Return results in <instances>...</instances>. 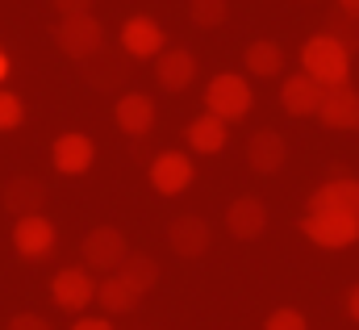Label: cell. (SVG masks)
Returning a JSON list of instances; mask_svg holds the SVG:
<instances>
[{"label":"cell","mask_w":359,"mask_h":330,"mask_svg":"<svg viewBox=\"0 0 359 330\" xmlns=\"http://www.w3.org/2000/svg\"><path fill=\"white\" fill-rule=\"evenodd\" d=\"M301 72L313 76L318 84H326V88L330 84H347L351 80V51L322 29V34H313L301 46Z\"/></svg>","instance_id":"1"},{"label":"cell","mask_w":359,"mask_h":330,"mask_svg":"<svg viewBox=\"0 0 359 330\" xmlns=\"http://www.w3.org/2000/svg\"><path fill=\"white\" fill-rule=\"evenodd\" d=\"M301 235L322 251H343L359 243V213H305Z\"/></svg>","instance_id":"2"},{"label":"cell","mask_w":359,"mask_h":330,"mask_svg":"<svg viewBox=\"0 0 359 330\" xmlns=\"http://www.w3.org/2000/svg\"><path fill=\"white\" fill-rule=\"evenodd\" d=\"M50 38H55L59 51L72 55L76 63L88 59V55H96V51L104 46V29H100V21H96L92 13H76V17L55 21V25H50Z\"/></svg>","instance_id":"3"},{"label":"cell","mask_w":359,"mask_h":330,"mask_svg":"<svg viewBox=\"0 0 359 330\" xmlns=\"http://www.w3.org/2000/svg\"><path fill=\"white\" fill-rule=\"evenodd\" d=\"M251 84L243 80V76H234V72H222V76H213L209 88H205V109L209 113H217L222 121H238V117H247L251 113Z\"/></svg>","instance_id":"4"},{"label":"cell","mask_w":359,"mask_h":330,"mask_svg":"<svg viewBox=\"0 0 359 330\" xmlns=\"http://www.w3.org/2000/svg\"><path fill=\"white\" fill-rule=\"evenodd\" d=\"M80 76L96 92H117L130 80V51L126 46H100L96 55L80 59Z\"/></svg>","instance_id":"5"},{"label":"cell","mask_w":359,"mask_h":330,"mask_svg":"<svg viewBox=\"0 0 359 330\" xmlns=\"http://www.w3.org/2000/svg\"><path fill=\"white\" fill-rule=\"evenodd\" d=\"M309 213H359V176L334 171L326 184H318L305 201Z\"/></svg>","instance_id":"6"},{"label":"cell","mask_w":359,"mask_h":330,"mask_svg":"<svg viewBox=\"0 0 359 330\" xmlns=\"http://www.w3.org/2000/svg\"><path fill=\"white\" fill-rule=\"evenodd\" d=\"M80 255H84V263L96 268V272H117L121 263H126V235L117 230V226H96L84 235V243H80Z\"/></svg>","instance_id":"7"},{"label":"cell","mask_w":359,"mask_h":330,"mask_svg":"<svg viewBox=\"0 0 359 330\" xmlns=\"http://www.w3.org/2000/svg\"><path fill=\"white\" fill-rule=\"evenodd\" d=\"M318 121L326 130H359V92L347 84H330L318 109Z\"/></svg>","instance_id":"8"},{"label":"cell","mask_w":359,"mask_h":330,"mask_svg":"<svg viewBox=\"0 0 359 330\" xmlns=\"http://www.w3.org/2000/svg\"><path fill=\"white\" fill-rule=\"evenodd\" d=\"M50 297H55L59 310L80 314L92 297H96V280L88 276V268H63V272H55V280H50Z\"/></svg>","instance_id":"9"},{"label":"cell","mask_w":359,"mask_h":330,"mask_svg":"<svg viewBox=\"0 0 359 330\" xmlns=\"http://www.w3.org/2000/svg\"><path fill=\"white\" fill-rule=\"evenodd\" d=\"M13 247H17L21 259H46L55 251V226L42 213H25L13 226Z\"/></svg>","instance_id":"10"},{"label":"cell","mask_w":359,"mask_h":330,"mask_svg":"<svg viewBox=\"0 0 359 330\" xmlns=\"http://www.w3.org/2000/svg\"><path fill=\"white\" fill-rule=\"evenodd\" d=\"M322 96H326V84H318L313 76H305V72L301 76H288V80L280 84V105L292 117H318Z\"/></svg>","instance_id":"11"},{"label":"cell","mask_w":359,"mask_h":330,"mask_svg":"<svg viewBox=\"0 0 359 330\" xmlns=\"http://www.w3.org/2000/svg\"><path fill=\"white\" fill-rule=\"evenodd\" d=\"M226 230H230L234 239H243V243L259 239V235L268 230V205H264L259 197H238V201H230V209H226Z\"/></svg>","instance_id":"12"},{"label":"cell","mask_w":359,"mask_h":330,"mask_svg":"<svg viewBox=\"0 0 359 330\" xmlns=\"http://www.w3.org/2000/svg\"><path fill=\"white\" fill-rule=\"evenodd\" d=\"M151 184H155V192H163V197L184 192V188L192 184V159H188L184 151H163V155H155V159H151Z\"/></svg>","instance_id":"13"},{"label":"cell","mask_w":359,"mask_h":330,"mask_svg":"<svg viewBox=\"0 0 359 330\" xmlns=\"http://www.w3.org/2000/svg\"><path fill=\"white\" fill-rule=\"evenodd\" d=\"M168 243H172V251L176 255H184V259H201L205 251H209V222L205 218H196V213H180L176 222L168 226Z\"/></svg>","instance_id":"14"},{"label":"cell","mask_w":359,"mask_h":330,"mask_svg":"<svg viewBox=\"0 0 359 330\" xmlns=\"http://www.w3.org/2000/svg\"><path fill=\"white\" fill-rule=\"evenodd\" d=\"M121 46L130 51V59H155V55H163V29H159V21L130 17L121 25Z\"/></svg>","instance_id":"15"},{"label":"cell","mask_w":359,"mask_h":330,"mask_svg":"<svg viewBox=\"0 0 359 330\" xmlns=\"http://www.w3.org/2000/svg\"><path fill=\"white\" fill-rule=\"evenodd\" d=\"M155 126V100L147 92H126L117 100V130L130 138H147Z\"/></svg>","instance_id":"16"},{"label":"cell","mask_w":359,"mask_h":330,"mask_svg":"<svg viewBox=\"0 0 359 330\" xmlns=\"http://www.w3.org/2000/svg\"><path fill=\"white\" fill-rule=\"evenodd\" d=\"M0 201H4V209H8V213H17V218L38 213V209L46 205V184H42L38 176H13V180L4 184Z\"/></svg>","instance_id":"17"},{"label":"cell","mask_w":359,"mask_h":330,"mask_svg":"<svg viewBox=\"0 0 359 330\" xmlns=\"http://www.w3.org/2000/svg\"><path fill=\"white\" fill-rule=\"evenodd\" d=\"M50 159H55V167H59L63 176H80V171H88V167H92L96 147H92L88 134H59V138H55Z\"/></svg>","instance_id":"18"},{"label":"cell","mask_w":359,"mask_h":330,"mask_svg":"<svg viewBox=\"0 0 359 330\" xmlns=\"http://www.w3.org/2000/svg\"><path fill=\"white\" fill-rule=\"evenodd\" d=\"M284 155H288V147H284V138L276 130H255L251 143H247V164H251V171H259V176L280 171L284 167Z\"/></svg>","instance_id":"19"},{"label":"cell","mask_w":359,"mask_h":330,"mask_svg":"<svg viewBox=\"0 0 359 330\" xmlns=\"http://www.w3.org/2000/svg\"><path fill=\"white\" fill-rule=\"evenodd\" d=\"M192 76H196V59L188 55V51H163L159 55V63H155V80L163 84L168 92H184L188 84H192Z\"/></svg>","instance_id":"20"},{"label":"cell","mask_w":359,"mask_h":330,"mask_svg":"<svg viewBox=\"0 0 359 330\" xmlns=\"http://www.w3.org/2000/svg\"><path fill=\"white\" fill-rule=\"evenodd\" d=\"M184 134H188V147H192L196 155H217V151L226 147V121H222L217 113H201Z\"/></svg>","instance_id":"21"},{"label":"cell","mask_w":359,"mask_h":330,"mask_svg":"<svg viewBox=\"0 0 359 330\" xmlns=\"http://www.w3.org/2000/svg\"><path fill=\"white\" fill-rule=\"evenodd\" d=\"M243 59H247V72H251V76H259V80H271V76H280V72H284V51H280V42H271V38L251 42Z\"/></svg>","instance_id":"22"},{"label":"cell","mask_w":359,"mask_h":330,"mask_svg":"<svg viewBox=\"0 0 359 330\" xmlns=\"http://www.w3.org/2000/svg\"><path fill=\"white\" fill-rule=\"evenodd\" d=\"M138 289H130L121 276H104L100 284H96V301H100V310H109V314H130V310H138Z\"/></svg>","instance_id":"23"},{"label":"cell","mask_w":359,"mask_h":330,"mask_svg":"<svg viewBox=\"0 0 359 330\" xmlns=\"http://www.w3.org/2000/svg\"><path fill=\"white\" fill-rule=\"evenodd\" d=\"M117 276H121L130 289H138V293H151V289L159 284V263H155L151 255H126V263L117 268Z\"/></svg>","instance_id":"24"},{"label":"cell","mask_w":359,"mask_h":330,"mask_svg":"<svg viewBox=\"0 0 359 330\" xmlns=\"http://www.w3.org/2000/svg\"><path fill=\"white\" fill-rule=\"evenodd\" d=\"M326 34H330V38H339L351 55L359 51V17H351V13H343V8L326 13Z\"/></svg>","instance_id":"25"},{"label":"cell","mask_w":359,"mask_h":330,"mask_svg":"<svg viewBox=\"0 0 359 330\" xmlns=\"http://www.w3.org/2000/svg\"><path fill=\"white\" fill-rule=\"evenodd\" d=\"M188 17H192V25H201V29H217V25L230 17V4H226V0H188Z\"/></svg>","instance_id":"26"},{"label":"cell","mask_w":359,"mask_h":330,"mask_svg":"<svg viewBox=\"0 0 359 330\" xmlns=\"http://www.w3.org/2000/svg\"><path fill=\"white\" fill-rule=\"evenodd\" d=\"M21 121H25V105H21V96H13V92L0 88V130H17Z\"/></svg>","instance_id":"27"},{"label":"cell","mask_w":359,"mask_h":330,"mask_svg":"<svg viewBox=\"0 0 359 330\" xmlns=\"http://www.w3.org/2000/svg\"><path fill=\"white\" fill-rule=\"evenodd\" d=\"M264 330H309V322H305V314H301V310L280 305V310H271V318L264 322Z\"/></svg>","instance_id":"28"},{"label":"cell","mask_w":359,"mask_h":330,"mask_svg":"<svg viewBox=\"0 0 359 330\" xmlns=\"http://www.w3.org/2000/svg\"><path fill=\"white\" fill-rule=\"evenodd\" d=\"M8 330H50V322H46L42 314H17V318L8 322Z\"/></svg>","instance_id":"29"},{"label":"cell","mask_w":359,"mask_h":330,"mask_svg":"<svg viewBox=\"0 0 359 330\" xmlns=\"http://www.w3.org/2000/svg\"><path fill=\"white\" fill-rule=\"evenodd\" d=\"M55 8H59V17H76V13H88L92 0H55Z\"/></svg>","instance_id":"30"},{"label":"cell","mask_w":359,"mask_h":330,"mask_svg":"<svg viewBox=\"0 0 359 330\" xmlns=\"http://www.w3.org/2000/svg\"><path fill=\"white\" fill-rule=\"evenodd\" d=\"M72 330H113V322H104V318H80Z\"/></svg>","instance_id":"31"},{"label":"cell","mask_w":359,"mask_h":330,"mask_svg":"<svg viewBox=\"0 0 359 330\" xmlns=\"http://www.w3.org/2000/svg\"><path fill=\"white\" fill-rule=\"evenodd\" d=\"M347 314L359 322V284H351V293H347Z\"/></svg>","instance_id":"32"},{"label":"cell","mask_w":359,"mask_h":330,"mask_svg":"<svg viewBox=\"0 0 359 330\" xmlns=\"http://www.w3.org/2000/svg\"><path fill=\"white\" fill-rule=\"evenodd\" d=\"M339 8H343V13H351V17H359V0H339Z\"/></svg>","instance_id":"33"},{"label":"cell","mask_w":359,"mask_h":330,"mask_svg":"<svg viewBox=\"0 0 359 330\" xmlns=\"http://www.w3.org/2000/svg\"><path fill=\"white\" fill-rule=\"evenodd\" d=\"M134 159H147V138H134Z\"/></svg>","instance_id":"34"},{"label":"cell","mask_w":359,"mask_h":330,"mask_svg":"<svg viewBox=\"0 0 359 330\" xmlns=\"http://www.w3.org/2000/svg\"><path fill=\"white\" fill-rule=\"evenodd\" d=\"M4 76H8V55L0 51V80H4Z\"/></svg>","instance_id":"35"}]
</instances>
